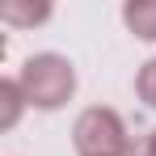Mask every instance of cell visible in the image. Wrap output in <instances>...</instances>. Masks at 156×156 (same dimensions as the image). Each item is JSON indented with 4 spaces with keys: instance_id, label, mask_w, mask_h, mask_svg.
I'll return each instance as SVG.
<instances>
[{
    "instance_id": "obj_1",
    "label": "cell",
    "mask_w": 156,
    "mask_h": 156,
    "mask_svg": "<svg viewBox=\"0 0 156 156\" xmlns=\"http://www.w3.org/2000/svg\"><path fill=\"white\" fill-rule=\"evenodd\" d=\"M17 84L26 93L30 110H59V105L72 101V93H76V68L63 55L42 51V55H30L21 63Z\"/></svg>"
},
{
    "instance_id": "obj_2",
    "label": "cell",
    "mask_w": 156,
    "mask_h": 156,
    "mask_svg": "<svg viewBox=\"0 0 156 156\" xmlns=\"http://www.w3.org/2000/svg\"><path fill=\"white\" fill-rule=\"evenodd\" d=\"M72 148H76V156H135L131 152L127 122L110 105H89V110L76 114V122H72Z\"/></svg>"
},
{
    "instance_id": "obj_3",
    "label": "cell",
    "mask_w": 156,
    "mask_h": 156,
    "mask_svg": "<svg viewBox=\"0 0 156 156\" xmlns=\"http://www.w3.org/2000/svg\"><path fill=\"white\" fill-rule=\"evenodd\" d=\"M122 21L139 42H156V0H131L122 4Z\"/></svg>"
},
{
    "instance_id": "obj_4",
    "label": "cell",
    "mask_w": 156,
    "mask_h": 156,
    "mask_svg": "<svg viewBox=\"0 0 156 156\" xmlns=\"http://www.w3.org/2000/svg\"><path fill=\"white\" fill-rule=\"evenodd\" d=\"M26 93H21V84H17V76L0 80V131H13L17 127V118H21V110H26Z\"/></svg>"
},
{
    "instance_id": "obj_5",
    "label": "cell",
    "mask_w": 156,
    "mask_h": 156,
    "mask_svg": "<svg viewBox=\"0 0 156 156\" xmlns=\"http://www.w3.org/2000/svg\"><path fill=\"white\" fill-rule=\"evenodd\" d=\"M51 17V4L42 0V4H0V21H9V26H42Z\"/></svg>"
},
{
    "instance_id": "obj_6",
    "label": "cell",
    "mask_w": 156,
    "mask_h": 156,
    "mask_svg": "<svg viewBox=\"0 0 156 156\" xmlns=\"http://www.w3.org/2000/svg\"><path fill=\"white\" fill-rule=\"evenodd\" d=\"M135 93H139V101L156 110V59L148 63H139V72H135Z\"/></svg>"
},
{
    "instance_id": "obj_7",
    "label": "cell",
    "mask_w": 156,
    "mask_h": 156,
    "mask_svg": "<svg viewBox=\"0 0 156 156\" xmlns=\"http://www.w3.org/2000/svg\"><path fill=\"white\" fill-rule=\"evenodd\" d=\"M135 156H156V127L148 131V139H144V148H139Z\"/></svg>"
}]
</instances>
